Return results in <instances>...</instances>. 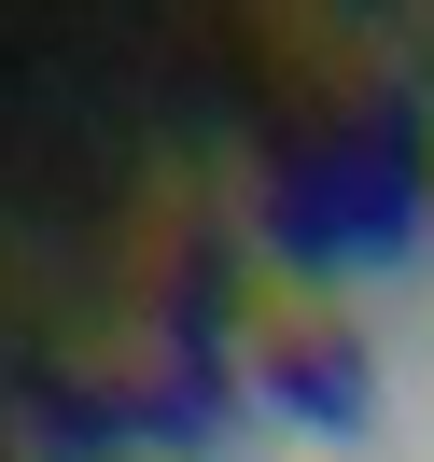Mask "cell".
Masks as SVG:
<instances>
[{"label":"cell","instance_id":"obj_1","mask_svg":"<svg viewBox=\"0 0 434 462\" xmlns=\"http://www.w3.org/2000/svg\"><path fill=\"white\" fill-rule=\"evenodd\" d=\"M253 238L294 266V281H365V266H406L434 238V113L406 85L322 98L266 141L253 182Z\"/></svg>","mask_w":434,"mask_h":462},{"label":"cell","instance_id":"obj_2","mask_svg":"<svg viewBox=\"0 0 434 462\" xmlns=\"http://www.w3.org/2000/svg\"><path fill=\"white\" fill-rule=\"evenodd\" d=\"M253 406L294 420V434H365L378 420V365H365V337L337 309H281V322H253Z\"/></svg>","mask_w":434,"mask_h":462},{"label":"cell","instance_id":"obj_3","mask_svg":"<svg viewBox=\"0 0 434 462\" xmlns=\"http://www.w3.org/2000/svg\"><path fill=\"white\" fill-rule=\"evenodd\" d=\"M141 350L253 365V322H238V238H225V225H169V253H154V309H141Z\"/></svg>","mask_w":434,"mask_h":462},{"label":"cell","instance_id":"obj_4","mask_svg":"<svg viewBox=\"0 0 434 462\" xmlns=\"http://www.w3.org/2000/svg\"><path fill=\"white\" fill-rule=\"evenodd\" d=\"M126 393H141V448L197 462L238 434V406H253V365H210V350H141L126 365Z\"/></svg>","mask_w":434,"mask_h":462},{"label":"cell","instance_id":"obj_5","mask_svg":"<svg viewBox=\"0 0 434 462\" xmlns=\"http://www.w3.org/2000/svg\"><path fill=\"white\" fill-rule=\"evenodd\" d=\"M29 420H42V448H57V462H126V448H141V393H126V378L42 365V378H29Z\"/></svg>","mask_w":434,"mask_h":462}]
</instances>
